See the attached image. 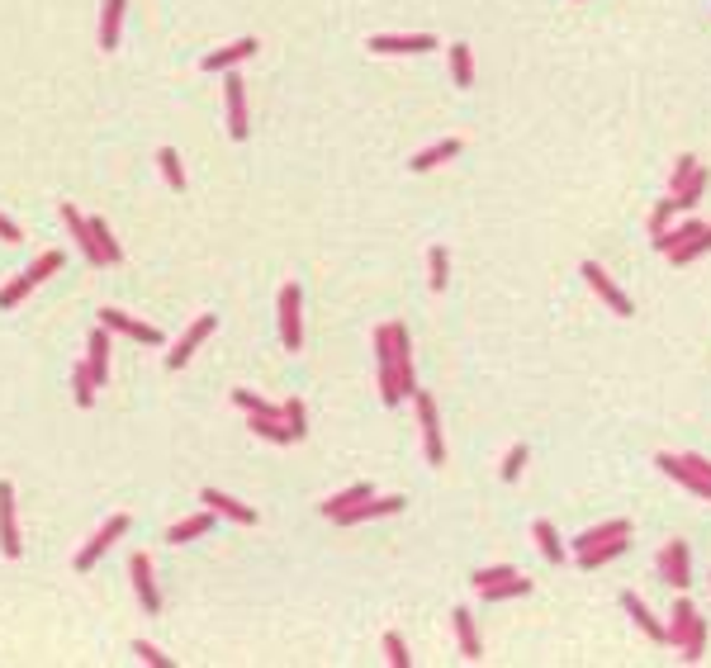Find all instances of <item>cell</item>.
Listing matches in <instances>:
<instances>
[{"mask_svg": "<svg viewBox=\"0 0 711 668\" xmlns=\"http://www.w3.org/2000/svg\"><path fill=\"white\" fill-rule=\"evenodd\" d=\"M655 465L674 479V484H683L687 493H697V498L711 503V460H706V455H693V450H687V455H659Z\"/></svg>", "mask_w": 711, "mask_h": 668, "instance_id": "obj_1", "label": "cell"}, {"mask_svg": "<svg viewBox=\"0 0 711 668\" xmlns=\"http://www.w3.org/2000/svg\"><path fill=\"white\" fill-rule=\"evenodd\" d=\"M375 365H380V399L394 408V403H404V393H399V374H394V332L389 323L375 327Z\"/></svg>", "mask_w": 711, "mask_h": 668, "instance_id": "obj_2", "label": "cell"}, {"mask_svg": "<svg viewBox=\"0 0 711 668\" xmlns=\"http://www.w3.org/2000/svg\"><path fill=\"white\" fill-rule=\"evenodd\" d=\"M417 403V422H423V446H427V465H446V441H442V417H436V403L432 393L417 389L413 393Z\"/></svg>", "mask_w": 711, "mask_h": 668, "instance_id": "obj_3", "label": "cell"}, {"mask_svg": "<svg viewBox=\"0 0 711 668\" xmlns=\"http://www.w3.org/2000/svg\"><path fill=\"white\" fill-rule=\"evenodd\" d=\"M53 270H62V252H44V257H38V261H34V266H29V270H24V276H19L15 285H5V289H0V308H15V304H19V299H24L29 289L38 285V280H48Z\"/></svg>", "mask_w": 711, "mask_h": 668, "instance_id": "obj_4", "label": "cell"}, {"mask_svg": "<svg viewBox=\"0 0 711 668\" xmlns=\"http://www.w3.org/2000/svg\"><path fill=\"white\" fill-rule=\"evenodd\" d=\"M655 569H659V578L668 583V588H678V593H687V583H693V559H687L683 540H668V546L659 550V559H655Z\"/></svg>", "mask_w": 711, "mask_h": 668, "instance_id": "obj_5", "label": "cell"}, {"mask_svg": "<svg viewBox=\"0 0 711 668\" xmlns=\"http://www.w3.org/2000/svg\"><path fill=\"white\" fill-rule=\"evenodd\" d=\"M579 276L593 285V295H598L602 304H608V308L617 313V318H631V313H636V308H631V299H626L621 289L612 285V276H608V270H602L598 261H583V266H579Z\"/></svg>", "mask_w": 711, "mask_h": 668, "instance_id": "obj_6", "label": "cell"}, {"mask_svg": "<svg viewBox=\"0 0 711 668\" xmlns=\"http://www.w3.org/2000/svg\"><path fill=\"white\" fill-rule=\"evenodd\" d=\"M280 342H285V351H299V346H304V323H299V285H285V289H280Z\"/></svg>", "mask_w": 711, "mask_h": 668, "instance_id": "obj_7", "label": "cell"}, {"mask_svg": "<svg viewBox=\"0 0 711 668\" xmlns=\"http://www.w3.org/2000/svg\"><path fill=\"white\" fill-rule=\"evenodd\" d=\"M394 332V374H399V393L413 399L417 393V380H413V342H408V327L404 323H389Z\"/></svg>", "mask_w": 711, "mask_h": 668, "instance_id": "obj_8", "label": "cell"}, {"mask_svg": "<svg viewBox=\"0 0 711 668\" xmlns=\"http://www.w3.org/2000/svg\"><path fill=\"white\" fill-rule=\"evenodd\" d=\"M123 531H129V517H123V512H119V517H110V521H104V531L91 540L86 550L76 555V569H81V574H86V569H95V559H100L104 550H110V546H114V540H119Z\"/></svg>", "mask_w": 711, "mask_h": 668, "instance_id": "obj_9", "label": "cell"}, {"mask_svg": "<svg viewBox=\"0 0 711 668\" xmlns=\"http://www.w3.org/2000/svg\"><path fill=\"white\" fill-rule=\"evenodd\" d=\"M223 95H228V133L233 138H247V86H242V76H228L223 81Z\"/></svg>", "mask_w": 711, "mask_h": 668, "instance_id": "obj_10", "label": "cell"}, {"mask_svg": "<svg viewBox=\"0 0 711 668\" xmlns=\"http://www.w3.org/2000/svg\"><path fill=\"white\" fill-rule=\"evenodd\" d=\"M365 48L370 53H427L436 48V38L432 34H375Z\"/></svg>", "mask_w": 711, "mask_h": 668, "instance_id": "obj_11", "label": "cell"}, {"mask_svg": "<svg viewBox=\"0 0 711 668\" xmlns=\"http://www.w3.org/2000/svg\"><path fill=\"white\" fill-rule=\"evenodd\" d=\"M394 512H404V498L399 493H394V498H365V503L346 508L337 521H342V527H356V521H375V517H394Z\"/></svg>", "mask_w": 711, "mask_h": 668, "instance_id": "obj_12", "label": "cell"}, {"mask_svg": "<svg viewBox=\"0 0 711 668\" xmlns=\"http://www.w3.org/2000/svg\"><path fill=\"white\" fill-rule=\"evenodd\" d=\"M100 323L114 327V332H123V337H138V342H148V346H161V332H157V327L138 323V318H129V313H119V308H100Z\"/></svg>", "mask_w": 711, "mask_h": 668, "instance_id": "obj_13", "label": "cell"}, {"mask_svg": "<svg viewBox=\"0 0 711 668\" xmlns=\"http://www.w3.org/2000/svg\"><path fill=\"white\" fill-rule=\"evenodd\" d=\"M209 332H214V313H204V318H200L190 332H185V337H180L171 351H166V365H171V370H180V365H185V361H190L195 351H200V342L209 337Z\"/></svg>", "mask_w": 711, "mask_h": 668, "instance_id": "obj_14", "label": "cell"}, {"mask_svg": "<svg viewBox=\"0 0 711 668\" xmlns=\"http://www.w3.org/2000/svg\"><path fill=\"white\" fill-rule=\"evenodd\" d=\"M133 588H138V602H142V612H161V593H157V583H152V559L148 555H133Z\"/></svg>", "mask_w": 711, "mask_h": 668, "instance_id": "obj_15", "label": "cell"}, {"mask_svg": "<svg viewBox=\"0 0 711 668\" xmlns=\"http://www.w3.org/2000/svg\"><path fill=\"white\" fill-rule=\"evenodd\" d=\"M200 503H209V512H219V517L242 521V527H257V508H247V503H238V498H228V493H219V489H204Z\"/></svg>", "mask_w": 711, "mask_h": 668, "instance_id": "obj_16", "label": "cell"}, {"mask_svg": "<svg viewBox=\"0 0 711 668\" xmlns=\"http://www.w3.org/2000/svg\"><path fill=\"white\" fill-rule=\"evenodd\" d=\"M693 621H697V607H693L687 597H678L674 612H668V625H664V644L683 650V640H687V631H693Z\"/></svg>", "mask_w": 711, "mask_h": 668, "instance_id": "obj_17", "label": "cell"}, {"mask_svg": "<svg viewBox=\"0 0 711 668\" xmlns=\"http://www.w3.org/2000/svg\"><path fill=\"white\" fill-rule=\"evenodd\" d=\"M0 550L10 559L19 555V527H15V489L0 484Z\"/></svg>", "mask_w": 711, "mask_h": 668, "instance_id": "obj_18", "label": "cell"}, {"mask_svg": "<svg viewBox=\"0 0 711 668\" xmlns=\"http://www.w3.org/2000/svg\"><path fill=\"white\" fill-rule=\"evenodd\" d=\"M451 625H455V640H460V654L465 659H484V644H479V625L465 607H455L451 612Z\"/></svg>", "mask_w": 711, "mask_h": 668, "instance_id": "obj_19", "label": "cell"}, {"mask_svg": "<svg viewBox=\"0 0 711 668\" xmlns=\"http://www.w3.org/2000/svg\"><path fill=\"white\" fill-rule=\"evenodd\" d=\"M257 48H261L257 38H238V44H228V48H219V53H209V57L200 62V67H204V72H228V67H233V62L252 57Z\"/></svg>", "mask_w": 711, "mask_h": 668, "instance_id": "obj_20", "label": "cell"}, {"mask_svg": "<svg viewBox=\"0 0 711 668\" xmlns=\"http://www.w3.org/2000/svg\"><path fill=\"white\" fill-rule=\"evenodd\" d=\"M62 223L72 228V237H76V247L86 252V261H95V266H104V257H100V247H95V237H91V223L76 214L72 204H62Z\"/></svg>", "mask_w": 711, "mask_h": 668, "instance_id": "obj_21", "label": "cell"}, {"mask_svg": "<svg viewBox=\"0 0 711 668\" xmlns=\"http://www.w3.org/2000/svg\"><path fill=\"white\" fill-rule=\"evenodd\" d=\"M86 365H91V374H95V384H104L110 380V332H104V323L91 332V342H86Z\"/></svg>", "mask_w": 711, "mask_h": 668, "instance_id": "obj_22", "label": "cell"}, {"mask_svg": "<svg viewBox=\"0 0 711 668\" xmlns=\"http://www.w3.org/2000/svg\"><path fill=\"white\" fill-rule=\"evenodd\" d=\"M702 228H706V223H697V218H683V223H674V228H664V233L655 237V252H659V257L678 252V247H683V242H693Z\"/></svg>", "mask_w": 711, "mask_h": 668, "instance_id": "obj_23", "label": "cell"}, {"mask_svg": "<svg viewBox=\"0 0 711 668\" xmlns=\"http://www.w3.org/2000/svg\"><path fill=\"white\" fill-rule=\"evenodd\" d=\"M617 536H631V521H621V517H617V521H602V527H593V531H583L579 540H570V546H574V555H579V550L608 546V540H617Z\"/></svg>", "mask_w": 711, "mask_h": 668, "instance_id": "obj_24", "label": "cell"}, {"mask_svg": "<svg viewBox=\"0 0 711 668\" xmlns=\"http://www.w3.org/2000/svg\"><path fill=\"white\" fill-rule=\"evenodd\" d=\"M123 5H129V0H104V15H100V53H114V48H119Z\"/></svg>", "mask_w": 711, "mask_h": 668, "instance_id": "obj_25", "label": "cell"}, {"mask_svg": "<svg viewBox=\"0 0 711 668\" xmlns=\"http://www.w3.org/2000/svg\"><path fill=\"white\" fill-rule=\"evenodd\" d=\"M531 536H536V546H541V555H546L550 565H564V559H570V550H564V540L555 531V521H531Z\"/></svg>", "mask_w": 711, "mask_h": 668, "instance_id": "obj_26", "label": "cell"}, {"mask_svg": "<svg viewBox=\"0 0 711 668\" xmlns=\"http://www.w3.org/2000/svg\"><path fill=\"white\" fill-rule=\"evenodd\" d=\"M252 431L266 436V441H276V446H289L295 436H289L285 427V412H252Z\"/></svg>", "mask_w": 711, "mask_h": 668, "instance_id": "obj_27", "label": "cell"}, {"mask_svg": "<svg viewBox=\"0 0 711 668\" xmlns=\"http://www.w3.org/2000/svg\"><path fill=\"white\" fill-rule=\"evenodd\" d=\"M626 546H631V536H617L608 546H593V550H579V569H602L608 559H617Z\"/></svg>", "mask_w": 711, "mask_h": 668, "instance_id": "obj_28", "label": "cell"}, {"mask_svg": "<svg viewBox=\"0 0 711 668\" xmlns=\"http://www.w3.org/2000/svg\"><path fill=\"white\" fill-rule=\"evenodd\" d=\"M621 607L631 612V621H636V625H640V631L650 635V640H664V625L650 616V607H645V602H640L636 593H621Z\"/></svg>", "mask_w": 711, "mask_h": 668, "instance_id": "obj_29", "label": "cell"}, {"mask_svg": "<svg viewBox=\"0 0 711 668\" xmlns=\"http://www.w3.org/2000/svg\"><path fill=\"white\" fill-rule=\"evenodd\" d=\"M460 152V138H446V142H436V148H427V152H417L408 166L413 171H432V166H442V161H451Z\"/></svg>", "mask_w": 711, "mask_h": 668, "instance_id": "obj_30", "label": "cell"}, {"mask_svg": "<svg viewBox=\"0 0 711 668\" xmlns=\"http://www.w3.org/2000/svg\"><path fill=\"white\" fill-rule=\"evenodd\" d=\"M527 593H531V578H521V574L493 583V588H479V597H484V602H508V597H527Z\"/></svg>", "mask_w": 711, "mask_h": 668, "instance_id": "obj_31", "label": "cell"}, {"mask_svg": "<svg viewBox=\"0 0 711 668\" xmlns=\"http://www.w3.org/2000/svg\"><path fill=\"white\" fill-rule=\"evenodd\" d=\"M209 527H214V512H200V517H185L180 527H171L166 531V540H171V546H185V540H195V536H204Z\"/></svg>", "mask_w": 711, "mask_h": 668, "instance_id": "obj_32", "label": "cell"}, {"mask_svg": "<svg viewBox=\"0 0 711 668\" xmlns=\"http://www.w3.org/2000/svg\"><path fill=\"white\" fill-rule=\"evenodd\" d=\"M451 76H455V86H460V91H470V86H474V57H470V44H455V48H451Z\"/></svg>", "mask_w": 711, "mask_h": 668, "instance_id": "obj_33", "label": "cell"}, {"mask_svg": "<svg viewBox=\"0 0 711 668\" xmlns=\"http://www.w3.org/2000/svg\"><path fill=\"white\" fill-rule=\"evenodd\" d=\"M365 498H370V484H356V489H346V493H337V498H327V503H323V517H327V521H337L346 508L365 503Z\"/></svg>", "mask_w": 711, "mask_h": 668, "instance_id": "obj_34", "label": "cell"}, {"mask_svg": "<svg viewBox=\"0 0 711 668\" xmlns=\"http://www.w3.org/2000/svg\"><path fill=\"white\" fill-rule=\"evenodd\" d=\"M706 185H711V176H706L702 166H697V171L687 176V185H683V190L674 195V199H678V208H683V214H687V208H697V204H702V195H706Z\"/></svg>", "mask_w": 711, "mask_h": 668, "instance_id": "obj_35", "label": "cell"}, {"mask_svg": "<svg viewBox=\"0 0 711 668\" xmlns=\"http://www.w3.org/2000/svg\"><path fill=\"white\" fill-rule=\"evenodd\" d=\"M678 654H683V663H697V659L706 654V621H702V616L693 621V631H687V640H683Z\"/></svg>", "mask_w": 711, "mask_h": 668, "instance_id": "obj_36", "label": "cell"}, {"mask_svg": "<svg viewBox=\"0 0 711 668\" xmlns=\"http://www.w3.org/2000/svg\"><path fill=\"white\" fill-rule=\"evenodd\" d=\"M702 252H711V228H702L693 242H683V247H678V252H668V261H674V266H687V261H697Z\"/></svg>", "mask_w": 711, "mask_h": 668, "instance_id": "obj_37", "label": "cell"}, {"mask_svg": "<svg viewBox=\"0 0 711 668\" xmlns=\"http://www.w3.org/2000/svg\"><path fill=\"white\" fill-rule=\"evenodd\" d=\"M72 384H76V403H81V408H91L100 384H95V374H91V365H86V361H81V365L72 370Z\"/></svg>", "mask_w": 711, "mask_h": 668, "instance_id": "obj_38", "label": "cell"}, {"mask_svg": "<svg viewBox=\"0 0 711 668\" xmlns=\"http://www.w3.org/2000/svg\"><path fill=\"white\" fill-rule=\"evenodd\" d=\"M678 214H683V208H678V199H674V195L659 199V204H655V214H650V237H659L664 228H674V218H678Z\"/></svg>", "mask_w": 711, "mask_h": 668, "instance_id": "obj_39", "label": "cell"}, {"mask_svg": "<svg viewBox=\"0 0 711 668\" xmlns=\"http://www.w3.org/2000/svg\"><path fill=\"white\" fill-rule=\"evenodd\" d=\"M427 266H432V276H427V280H432V289H436V295H442V289H446V280H451L446 247H432V252H427Z\"/></svg>", "mask_w": 711, "mask_h": 668, "instance_id": "obj_40", "label": "cell"}, {"mask_svg": "<svg viewBox=\"0 0 711 668\" xmlns=\"http://www.w3.org/2000/svg\"><path fill=\"white\" fill-rule=\"evenodd\" d=\"M280 412H285V427H289V436H295V441H304V436H308V422H304V403H299V399H289Z\"/></svg>", "mask_w": 711, "mask_h": 668, "instance_id": "obj_41", "label": "cell"}, {"mask_svg": "<svg viewBox=\"0 0 711 668\" xmlns=\"http://www.w3.org/2000/svg\"><path fill=\"white\" fill-rule=\"evenodd\" d=\"M157 161H161L166 180H171L176 190H185V171H180V157H176V148H161V152H157Z\"/></svg>", "mask_w": 711, "mask_h": 668, "instance_id": "obj_42", "label": "cell"}, {"mask_svg": "<svg viewBox=\"0 0 711 668\" xmlns=\"http://www.w3.org/2000/svg\"><path fill=\"white\" fill-rule=\"evenodd\" d=\"M385 654H389L394 668H408V663H413V654H408V644H404L399 631H389V635H385Z\"/></svg>", "mask_w": 711, "mask_h": 668, "instance_id": "obj_43", "label": "cell"}, {"mask_svg": "<svg viewBox=\"0 0 711 668\" xmlns=\"http://www.w3.org/2000/svg\"><path fill=\"white\" fill-rule=\"evenodd\" d=\"M693 171H697V157H687V152H683V157H678V166H674V180H668V195H678Z\"/></svg>", "mask_w": 711, "mask_h": 668, "instance_id": "obj_44", "label": "cell"}, {"mask_svg": "<svg viewBox=\"0 0 711 668\" xmlns=\"http://www.w3.org/2000/svg\"><path fill=\"white\" fill-rule=\"evenodd\" d=\"M512 574H517L512 565H498V569H479V574H474V593H479V588H493V583H503V578H512Z\"/></svg>", "mask_w": 711, "mask_h": 668, "instance_id": "obj_45", "label": "cell"}, {"mask_svg": "<svg viewBox=\"0 0 711 668\" xmlns=\"http://www.w3.org/2000/svg\"><path fill=\"white\" fill-rule=\"evenodd\" d=\"M521 470H527V446H512L508 460H503V479L512 484V479H521Z\"/></svg>", "mask_w": 711, "mask_h": 668, "instance_id": "obj_46", "label": "cell"}, {"mask_svg": "<svg viewBox=\"0 0 711 668\" xmlns=\"http://www.w3.org/2000/svg\"><path fill=\"white\" fill-rule=\"evenodd\" d=\"M233 403H238V408H247V412H280V408H270L266 399H257L252 389H238V393H233Z\"/></svg>", "mask_w": 711, "mask_h": 668, "instance_id": "obj_47", "label": "cell"}, {"mask_svg": "<svg viewBox=\"0 0 711 668\" xmlns=\"http://www.w3.org/2000/svg\"><path fill=\"white\" fill-rule=\"evenodd\" d=\"M138 659H142V663H157V668H171V659H166L161 650H152L148 640H138Z\"/></svg>", "mask_w": 711, "mask_h": 668, "instance_id": "obj_48", "label": "cell"}, {"mask_svg": "<svg viewBox=\"0 0 711 668\" xmlns=\"http://www.w3.org/2000/svg\"><path fill=\"white\" fill-rule=\"evenodd\" d=\"M0 237H5V242H19V228H15L5 214H0Z\"/></svg>", "mask_w": 711, "mask_h": 668, "instance_id": "obj_49", "label": "cell"}]
</instances>
